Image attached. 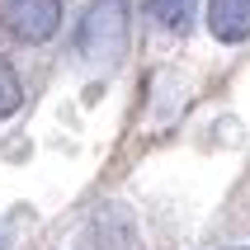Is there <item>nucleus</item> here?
Masks as SVG:
<instances>
[{
	"mask_svg": "<svg viewBox=\"0 0 250 250\" xmlns=\"http://www.w3.org/2000/svg\"><path fill=\"white\" fill-rule=\"evenodd\" d=\"M19 104H24V85H19L14 66L5 62V57H0V118H10Z\"/></svg>",
	"mask_w": 250,
	"mask_h": 250,
	"instance_id": "obj_5",
	"label": "nucleus"
},
{
	"mask_svg": "<svg viewBox=\"0 0 250 250\" xmlns=\"http://www.w3.org/2000/svg\"><path fill=\"white\" fill-rule=\"evenodd\" d=\"M208 33L227 47L250 38V0H208Z\"/></svg>",
	"mask_w": 250,
	"mask_h": 250,
	"instance_id": "obj_3",
	"label": "nucleus"
},
{
	"mask_svg": "<svg viewBox=\"0 0 250 250\" xmlns=\"http://www.w3.org/2000/svg\"><path fill=\"white\" fill-rule=\"evenodd\" d=\"M132 33V10L127 0H90L81 28H76V47L85 62H118Z\"/></svg>",
	"mask_w": 250,
	"mask_h": 250,
	"instance_id": "obj_1",
	"label": "nucleus"
},
{
	"mask_svg": "<svg viewBox=\"0 0 250 250\" xmlns=\"http://www.w3.org/2000/svg\"><path fill=\"white\" fill-rule=\"evenodd\" d=\"M0 28L38 47L62 28V0H0Z\"/></svg>",
	"mask_w": 250,
	"mask_h": 250,
	"instance_id": "obj_2",
	"label": "nucleus"
},
{
	"mask_svg": "<svg viewBox=\"0 0 250 250\" xmlns=\"http://www.w3.org/2000/svg\"><path fill=\"white\" fill-rule=\"evenodd\" d=\"M236 250H250V246H236Z\"/></svg>",
	"mask_w": 250,
	"mask_h": 250,
	"instance_id": "obj_6",
	"label": "nucleus"
},
{
	"mask_svg": "<svg viewBox=\"0 0 250 250\" xmlns=\"http://www.w3.org/2000/svg\"><path fill=\"white\" fill-rule=\"evenodd\" d=\"M146 5V14H151L161 28H170V33H184L189 28V19H194L198 0H142Z\"/></svg>",
	"mask_w": 250,
	"mask_h": 250,
	"instance_id": "obj_4",
	"label": "nucleus"
}]
</instances>
